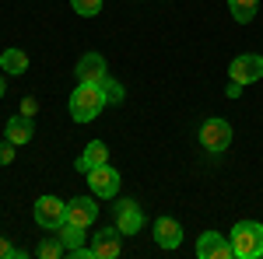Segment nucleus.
<instances>
[{"label": "nucleus", "mask_w": 263, "mask_h": 259, "mask_svg": "<svg viewBox=\"0 0 263 259\" xmlns=\"http://www.w3.org/2000/svg\"><path fill=\"white\" fill-rule=\"evenodd\" d=\"M35 112H39V102L32 98V95H25L21 98V116H35Z\"/></svg>", "instance_id": "nucleus-23"}, {"label": "nucleus", "mask_w": 263, "mask_h": 259, "mask_svg": "<svg viewBox=\"0 0 263 259\" xmlns=\"http://www.w3.org/2000/svg\"><path fill=\"white\" fill-rule=\"evenodd\" d=\"M4 137L11 140L14 147L28 144V140L35 137V123H32V116H14V119H7V126H4Z\"/></svg>", "instance_id": "nucleus-13"}, {"label": "nucleus", "mask_w": 263, "mask_h": 259, "mask_svg": "<svg viewBox=\"0 0 263 259\" xmlns=\"http://www.w3.org/2000/svg\"><path fill=\"white\" fill-rule=\"evenodd\" d=\"M95 217H99V203H95V196H74L70 203H67V221L78 224V228H84V231L95 224Z\"/></svg>", "instance_id": "nucleus-10"}, {"label": "nucleus", "mask_w": 263, "mask_h": 259, "mask_svg": "<svg viewBox=\"0 0 263 259\" xmlns=\"http://www.w3.org/2000/svg\"><path fill=\"white\" fill-rule=\"evenodd\" d=\"M88 175V189H91V196L95 200H112L116 193H120V172L105 161V165H99V168H91V172H84Z\"/></svg>", "instance_id": "nucleus-4"}, {"label": "nucleus", "mask_w": 263, "mask_h": 259, "mask_svg": "<svg viewBox=\"0 0 263 259\" xmlns=\"http://www.w3.org/2000/svg\"><path fill=\"white\" fill-rule=\"evenodd\" d=\"M197 256L200 259H235L232 256V242L221 231H203L197 238Z\"/></svg>", "instance_id": "nucleus-9"}, {"label": "nucleus", "mask_w": 263, "mask_h": 259, "mask_svg": "<svg viewBox=\"0 0 263 259\" xmlns=\"http://www.w3.org/2000/svg\"><path fill=\"white\" fill-rule=\"evenodd\" d=\"M35 252H39V259H63V256H67V245L60 242V235H49V238L39 242Z\"/></svg>", "instance_id": "nucleus-18"}, {"label": "nucleus", "mask_w": 263, "mask_h": 259, "mask_svg": "<svg viewBox=\"0 0 263 259\" xmlns=\"http://www.w3.org/2000/svg\"><path fill=\"white\" fill-rule=\"evenodd\" d=\"M102 91H105V102H109V105H116V102L126 98V91H123V84L116 77H105V81H102Z\"/></svg>", "instance_id": "nucleus-19"}, {"label": "nucleus", "mask_w": 263, "mask_h": 259, "mask_svg": "<svg viewBox=\"0 0 263 259\" xmlns=\"http://www.w3.org/2000/svg\"><path fill=\"white\" fill-rule=\"evenodd\" d=\"M200 147L207 154H224L228 147H232V123L221 119V116H214V119L200 123Z\"/></svg>", "instance_id": "nucleus-3"}, {"label": "nucleus", "mask_w": 263, "mask_h": 259, "mask_svg": "<svg viewBox=\"0 0 263 259\" xmlns=\"http://www.w3.org/2000/svg\"><path fill=\"white\" fill-rule=\"evenodd\" d=\"M232 256L235 259H263V224L260 221H239L232 228Z\"/></svg>", "instance_id": "nucleus-1"}, {"label": "nucleus", "mask_w": 263, "mask_h": 259, "mask_svg": "<svg viewBox=\"0 0 263 259\" xmlns=\"http://www.w3.org/2000/svg\"><path fill=\"white\" fill-rule=\"evenodd\" d=\"M224 95H228V98H239V95H242V84H235V81H232V84H228V91H224Z\"/></svg>", "instance_id": "nucleus-24"}, {"label": "nucleus", "mask_w": 263, "mask_h": 259, "mask_svg": "<svg viewBox=\"0 0 263 259\" xmlns=\"http://www.w3.org/2000/svg\"><path fill=\"white\" fill-rule=\"evenodd\" d=\"M105 105H109V102H105L102 84H78L74 95H70V116L78 123H91Z\"/></svg>", "instance_id": "nucleus-2"}, {"label": "nucleus", "mask_w": 263, "mask_h": 259, "mask_svg": "<svg viewBox=\"0 0 263 259\" xmlns=\"http://www.w3.org/2000/svg\"><path fill=\"white\" fill-rule=\"evenodd\" d=\"M228 11H232V18L239 25H249L256 18V11H260V0H228Z\"/></svg>", "instance_id": "nucleus-16"}, {"label": "nucleus", "mask_w": 263, "mask_h": 259, "mask_svg": "<svg viewBox=\"0 0 263 259\" xmlns=\"http://www.w3.org/2000/svg\"><path fill=\"white\" fill-rule=\"evenodd\" d=\"M228 77L235 81V84H256V81L263 77V56H256V53H242V56H235L232 60V67H228Z\"/></svg>", "instance_id": "nucleus-7"}, {"label": "nucleus", "mask_w": 263, "mask_h": 259, "mask_svg": "<svg viewBox=\"0 0 263 259\" xmlns=\"http://www.w3.org/2000/svg\"><path fill=\"white\" fill-rule=\"evenodd\" d=\"M57 235H60V242L67 245V249H81L84 245V228L70 224V221H63L60 228H57Z\"/></svg>", "instance_id": "nucleus-17"}, {"label": "nucleus", "mask_w": 263, "mask_h": 259, "mask_svg": "<svg viewBox=\"0 0 263 259\" xmlns=\"http://www.w3.org/2000/svg\"><path fill=\"white\" fill-rule=\"evenodd\" d=\"M11 161H14V144L4 137L0 140V165H11Z\"/></svg>", "instance_id": "nucleus-21"}, {"label": "nucleus", "mask_w": 263, "mask_h": 259, "mask_svg": "<svg viewBox=\"0 0 263 259\" xmlns=\"http://www.w3.org/2000/svg\"><path fill=\"white\" fill-rule=\"evenodd\" d=\"M88 249H91L95 259H120L123 256V231L120 228H99Z\"/></svg>", "instance_id": "nucleus-6"}, {"label": "nucleus", "mask_w": 263, "mask_h": 259, "mask_svg": "<svg viewBox=\"0 0 263 259\" xmlns=\"http://www.w3.org/2000/svg\"><path fill=\"white\" fill-rule=\"evenodd\" d=\"M0 67H4V74L18 77V74L28 70V53H25V49H4V53H0Z\"/></svg>", "instance_id": "nucleus-15"}, {"label": "nucleus", "mask_w": 263, "mask_h": 259, "mask_svg": "<svg viewBox=\"0 0 263 259\" xmlns=\"http://www.w3.org/2000/svg\"><path fill=\"white\" fill-rule=\"evenodd\" d=\"M74 74H78V84H102V81L109 77V67H105V56L102 53H84L78 67H74Z\"/></svg>", "instance_id": "nucleus-8"}, {"label": "nucleus", "mask_w": 263, "mask_h": 259, "mask_svg": "<svg viewBox=\"0 0 263 259\" xmlns=\"http://www.w3.org/2000/svg\"><path fill=\"white\" fill-rule=\"evenodd\" d=\"M116 228H120L123 235H137L144 228V214L134 200H120L116 203Z\"/></svg>", "instance_id": "nucleus-11"}, {"label": "nucleus", "mask_w": 263, "mask_h": 259, "mask_svg": "<svg viewBox=\"0 0 263 259\" xmlns=\"http://www.w3.org/2000/svg\"><path fill=\"white\" fill-rule=\"evenodd\" d=\"M32 214H35V224H39V228L57 231L63 221H67V203H63V200H57V196H39Z\"/></svg>", "instance_id": "nucleus-5"}, {"label": "nucleus", "mask_w": 263, "mask_h": 259, "mask_svg": "<svg viewBox=\"0 0 263 259\" xmlns=\"http://www.w3.org/2000/svg\"><path fill=\"white\" fill-rule=\"evenodd\" d=\"M155 242L162 245V249H179L182 245V224L176 217H158L155 221Z\"/></svg>", "instance_id": "nucleus-12"}, {"label": "nucleus", "mask_w": 263, "mask_h": 259, "mask_svg": "<svg viewBox=\"0 0 263 259\" xmlns=\"http://www.w3.org/2000/svg\"><path fill=\"white\" fill-rule=\"evenodd\" d=\"M4 91H7V84H4V77H0V98H4Z\"/></svg>", "instance_id": "nucleus-25"}, {"label": "nucleus", "mask_w": 263, "mask_h": 259, "mask_svg": "<svg viewBox=\"0 0 263 259\" xmlns=\"http://www.w3.org/2000/svg\"><path fill=\"white\" fill-rule=\"evenodd\" d=\"M70 7H74L81 18H95L102 11V0H70Z\"/></svg>", "instance_id": "nucleus-20"}, {"label": "nucleus", "mask_w": 263, "mask_h": 259, "mask_svg": "<svg viewBox=\"0 0 263 259\" xmlns=\"http://www.w3.org/2000/svg\"><path fill=\"white\" fill-rule=\"evenodd\" d=\"M11 256H25V252H21V249H14V245H11V242L7 238H0V259H11Z\"/></svg>", "instance_id": "nucleus-22"}, {"label": "nucleus", "mask_w": 263, "mask_h": 259, "mask_svg": "<svg viewBox=\"0 0 263 259\" xmlns=\"http://www.w3.org/2000/svg\"><path fill=\"white\" fill-rule=\"evenodd\" d=\"M109 161V147L102 144V140H91L88 147H84V154L78 158V172H91V168H99Z\"/></svg>", "instance_id": "nucleus-14"}]
</instances>
